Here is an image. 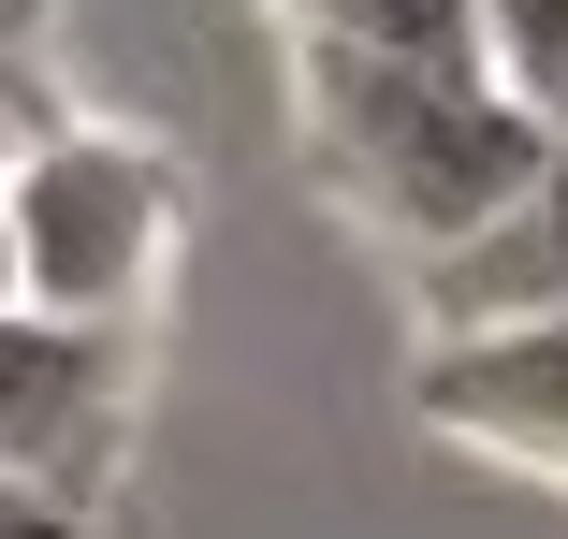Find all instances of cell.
<instances>
[{
    "instance_id": "1",
    "label": "cell",
    "mask_w": 568,
    "mask_h": 539,
    "mask_svg": "<svg viewBox=\"0 0 568 539\" xmlns=\"http://www.w3.org/2000/svg\"><path fill=\"white\" fill-rule=\"evenodd\" d=\"M292 132L306 175L351 234H379L394 263H437L452 234H481L525 190V161L554 132H525L481 73L437 59H365V44H292Z\"/></svg>"
},
{
    "instance_id": "2",
    "label": "cell",
    "mask_w": 568,
    "mask_h": 539,
    "mask_svg": "<svg viewBox=\"0 0 568 539\" xmlns=\"http://www.w3.org/2000/svg\"><path fill=\"white\" fill-rule=\"evenodd\" d=\"M190 234V175L175 146L118 132V118H44L0 161V248H16V306L59 321H146Z\"/></svg>"
},
{
    "instance_id": "3",
    "label": "cell",
    "mask_w": 568,
    "mask_h": 539,
    "mask_svg": "<svg viewBox=\"0 0 568 539\" xmlns=\"http://www.w3.org/2000/svg\"><path fill=\"white\" fill-rule=\"evenodd\" d=\"M146 423V321H59V306H0V496L44 525H102Z\"/></svg>"
},
{
    "instance_id": "4",
    "label": "cell",
    "mask_w": 568,
    "mask_h": 539,
    "mask_svg": "<svg viewBox=\"0 0 568 539\" xmlns=\"http://www.w3.org/2000/svg\"><path fill=\"white\" fill-rule=\"evenodd\" d=\"M408 408L452 452H496L568 496V321H481V336H423Z\"/></svg>"
},
{
    "instance_id": "5",
    "label": "cell",
    "mask_w": 568,
    "mask_h": 539,
    "mask_svg": "<svg viewBox=\"0 0 568 539\" xmlns=\"http://www.w3.org/2000/svg\"><path fill=\"white\" fill-rule=\"evenodd\" d=\"M423 336H481V321H568V146L525 161V190L481 234H452L437 263H408Z\"/></svg>"
},
{
    "instance_id": "6",
    "label": "cell",
    "mask_w": 568,
    "mask_h": 539,
    "mask_svg": "<svg viewBox=\"0 0 568 539\" xmlns=\"http://www.w3.org/2000/svg\"><path fill=\"white\" fill-rule=\"evenodd\" d=\"M292 44H365V59H437V73H481V16L467 0H277Z\"/></svg>"
},
{
    "instance_id": "7",
    "label": "cell",
    "mask_w": 568,
    "mask_h": 539,
    "mask_svg": "<svg viewBox=\"0 0 568 539\" xmlns=\"http://www.w3.org/2000/svg\"><path fill=\"white\" fill-rule=\"evenodd\" d=\"M467 16H481V88L568 146V0H467Z\"/></svg>"
},
{
    "instance_id": "8",
    "label": "cell",
    "mask_w": 568,
    "mask_h": 539,
    "mask_svg": "<svg viewBox=\"0 0 568 539\" xmlns=\"http://www.w3.org/2000/svg\"><path fill=\"white\" fill-rule=\"evenodd\" d=\"M44 16L59 0H0V59H44Z\"/></svg>"
},
{
    "instance_id": "9",
    "label": "cell",
    "mask_w": 568,
    "mask_h": 539,
    "mask_svg": "<svg viewBox=\"0 0 568 539\" xmlns=\"http://www.w3.org/2000/svg\"><path fill=\"white\" fill-rule=\"evenodd\" d=\"M0 539H73V525H44V510H16V496H0Z\"/></svg>"
},
{
    "instance_id": "10",
    "label": "cell",
    "mask_w": 568,
    "mask_h": 539,
    "mask_svg": "<svg viewBox=\"0 0 568 539\" xmlns=\"http://www.w3.org/2000/svg\"><path fill=\"white\" fill-rule=\"evenodd\" d=\"M0 306H16V248H0Z\"/></svg>"
}]
</instances>
